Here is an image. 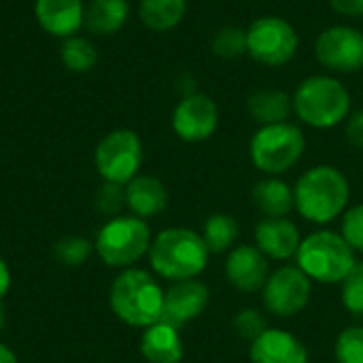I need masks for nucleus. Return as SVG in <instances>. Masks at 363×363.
<instances>
[{"label": "nucleus", "mask_w": 363, "mask_h": 363, "mask_svg": "<svg viewBox=\"0 0 363 363\" xmlns=\"http://www.w3.org/2000/svg\"><path fill=\"white\" fill-rule=\"evenodd\" d=\"M208 247L204 238L187 228H170L160 232L149 249L151 268L168 281L196 279L208 264Z\"/></svg>", "instance_id": "nucleus-1"}, {"label": "nucleus", "mask_w": 363, "mask_h": 363, "mask_svg": "<svg viewBox=\"0 0 363 363\" xmlns=\"http://www.w3.org/2000/svg\"><path fill=\"white\" fill-rule=\"evenodd\" d=\"M108 302L115 317L132 328H149L162 321L164 291L145 270L128 268L121 272L111 285Z\"/></svg>", "instance_id": "nucleus-2"}, {"label": "nucleus", "mask_w": 363, "mask_h": 363, "mask_svg": "<svg viewBox=\"0 0 363 363\" xmlns=\"http://www.w3.org/2000/svg\"><path fill=\"white\" fill-rule=\"evenodd\" d=\"M349 196V181L334 166H315L306 170L294 189L296 208L313 223H328L336 219L347 208Z\"/></svg>", "instance_id": "nucleus-3"}, {"label": "nucleus", "mask_w": 363, "mask_h": 363, "mask_svg": "<svg viewBox=\"0 0 363 363\" xmlns=\"http://www.w3.org/2000/svg\"><path fill=\"white\" fill-rule=\"evenodd\" d=\"M291 100L296 115L317 130L342 123L351 111L349 89L330 74H313L304 79Z\"/></svg>", "instance_id": "nucleus-4"}, {"label": "nucleus", "mask_w": 363, "mask_h": 363, "mask_svg": "<svg viewBox=\"0 0 363 363\" xmlns=\"http://www.w3.org/2000/svg\"><path fill=\"white\" fill-rule=\"evenodd\" d=\"M298 268L313 281L319 283H342L353 270L355 251L336 232H315L302 240L298 249Z\"/></svg>", "instance_id": "nucleus-5"}, {"label": "nucleus", "mask_w": 363, "mask_h": 363, "mask_svg": "<svg viewBox=\"0 0 363 363\" xmlns=\"http://www.w3.org/2000/svg\"><path fill=\"white\" fill-rule=\"evenodd\" d=\"M151 230L136 215H117L108 219L94 242L96 253L106 266L128 268L151 249Z\"/></svg>", "instance_id": "nucleus-6"}, {"label": "nucleus", "mask_w": 363, "mask_h": 363, "mask_svg": "<svg viewBox=\"0 0 363 363\" xmlns=\"http://www.w3.org/2000/svg\"><path fill=\"white\" fill-rule=\"evenodd\" d=\"M304 147V134L294 123L285 121L277 125H262L251 138V160L257 170L266 174H281L300 162Z\"/></svg>", "instance_id": "nucleus-7"}, {"label": "nucleus", "mask_w": 363, "mask_h": 363, "mask_svg": "<svg viewBox=\"0 0 363 363\" xmlns=\"http://www.w3.org/2000/svg\"><path fill=\"white\" fill-rule=\"evenodd\" d=\"M296 28L277 15L257 17L247 28V53L262 66L279 68L294 60L298 53Z\"/></svg>", "instance_id": "nucleus-8"}, {"label": "nucleus", "mask_w": 363, "mask_h": 363, "mask_svg": "<svg viewBox=\"0 0 363 363\" xmlns=\"http://www.w3.org/2000/svg\"><path fill=\"white\" fill-rule=\"evenodd\" d=\"M96 170L104 183L128 185L138 177L143 164V143L132 130H113L96 147Z\"/></svg>", "instance_id": "nucleus-9"}, {"label": "nucleus", "mask_w": 363, "mask_h": 363, "mask_svg": "<svg viewBox=\"0 0 363 363\" xmlns=\"http://www.w3.org/2000/svg\"><path fill=\"white\" fill-rule=\"evenodd\" d=\"M317 60L323 68L351 74L363 68V32L351 26L325 28L315 45Z\"/></svg>", "instance_id": "nucleus-10"}, {"label": "nucleus", "mask_w": 363, "mask_h": 363, "mask_svg": "<svg viewBox=\"0 0 363 363\" xmlns=\"http://www.w3.org/2000/svg\"><path fill=\"white\" fill-rule=\"evenodd\" d=\"M311 300V279L298 266H283L264 285V304L277 317H294Z\"/></svg>", "instance_id": "nucleus-11"}, {"label": "nucleus", "mask_w": 363, "mask_h": 363, "mask_svg": "<svg viewBox=\"0 0 363 363\" xmlns=\"http://www.w3.org/2000/svg\"><path fill=\"white\" fill-rule=\"evenodd\" d=\"M219 123V108L206 94H187L172 111V130L185 143L211 138Z\"/></svg>", "instance_id": "nucleus-12"}, {"label": "nucleus", "mask_w": 363, "mask_h": 363, "mask_svg": "<svg viewBox=\"0 0 363 363\" xmlns=\"http://www.w3.org/2000/svg\"><path fill=\"white\" fill-rule=\"evenodd\" d=\"M208 289L204 283L200 281H179L174 283L168 291H164V313H162V321L172 325V328H181L187 321L200 317L208 304Z\"/></svg>", "instance_id": "nucleus-13"}, {"label": "nucleus", "mask_w": 363, "mask_h": 363, "mask_svg": "<svg viewBox=\"0 0 363 363\" xmlns=\"http://www.w3.org/2000/svg\"><path fill=\"white\" fill-rule=\"evenodd\" d=\"M34 15L38 26L57 38H70L85 26L83 0H36Z\"/></svg>", "instance_id": "nucleus-14"}, {"label": "nucleus", "mask_w": 363, "mask_h": 363, "mask_svg": "<svg viewBox=\"0 0 363 363\" xmlns=\"http://www.w3.org/2000/svg\"><path fill=\"white\" fill-rule=\"evenodd\" d=\"M228 281L240 291H259L268 281V262L257 247H236L225 262Z\"/></svg>", "instance_id": "nucleus-15"}, {"label": "nucleus", "mask_w": 363, "mask_h": 363, "mask_svg": "<svg viewBox=\"0 0 363 363\" xmlns=\"http://www.w3.org/2000/svg\"><path fill=\"white\" fill-rule=\"evenodd\" d=\"M253 363H308L306 347L283 330H266L251 342Z\"/></svg>", "instance_id": "nucleus-16"}, {"label": "nucleus", "mask_w": 363, "mask_h": 363, "mask_svg": "<svg viewBox=\"0 0 363 363\" xmlns=\"http://www.w3.org/2000/svg\"><path fill=\"white\" fill-rule=\"evenodd\" d=\"M255 242L257 249L272 257L287 262L298 255V249L302 245L300 232L296 225L287 219H266L255 225Z\"/></svg>", "instance_id": "nucleus-17"}, {"label": "nucleus", "mask_w": 363, "mask_h": 363, "mask_svg": "<svg viewBox=\"0 0 363 363\" xmlns=\"http://www.w3.org/2000/svg\"><path fill=\"white\" fill-rule=\"evenodd\" d=\"M125 206L132 211V215L140 219L155 217L166 211L168 191L160 179L149 174H138L125 185Z\"/></svg>", "instance_id": "nucleus-18"}, {"label": "nucleus", "mask_w": 363, "mask_h": 363, "mask_svg": "<svg viewBox=\"0 0 363 363\" xmlns=\"http://www.w3.org/2000/svg\"><path fill=\"white\" fill-rule=\"evenodd\" d=\"M140 353L149 363H179L183 359V342L179 330L164 321L145 328L140 338Z\"/></svg>", "instance_id": "nucleus-19"}, {"label": "nucleus", "mask_w": 363, "mask_h": 363, "mask_svg": "<svg viewBox=\"0 0 363 363\" xmlns=\"http://www.w3.org/2000/svg\"><path fill=\"white\" fill-rule=\"evenodd\" d=\"M247 111L255 123L262 125H277L285 123L294 113V100L279 89H257L247 100Z\"/></svg>", "instance_id": "nucleus-20"}, {"label": "nucleus", "mask_w": 363, "mask_h": 363, "mask_svg": "<svg viewBox=\"0 0 363 363\" xmlns=\"http://www.w3.org/2000/svg\"><path fill=\"white\" fill-rule=\"evenodd\" d=\"M130 17L128 0H91L85 6V28L96 36L117 34Z\"/></svg>", "instance_id": "nucleus-21"}, {"label": "nucleus", "mask_w": 363, "mask_h": 363, "mask_svg": "<svg viewBox=\"0 0 363 363\" xmlns=\"http://www.w3.org/2000/svg\"><path fill=\"white\" fill-rule=\"evenodd\" d=\"M255 206L268 215V219H283L296 206L294 189L281 179H264L253 187Z\"/></svg>", "instance_id": "nucleus-22"}, {"label": "nucleus", "mask_w": 363, "mask_h": 363, "mask_svg": "<svg viewBox=\"0 0 363 363\" xmlns=\"http://www.w3.org/2000/svg\"><path fill=\"white\" fill-rule=\"evenodd\" d=\"M187 11V0H140V21L153 32H168L177 28Z\"/></svg>", "instance_id": "nucleus-23"}, {"label": "nucleus", "mask_w": 363, "mask_h": 363, "mask_svg": "<svg viewBox=\"0 0 363 363\" xmlns=\"http://www.w3.org/2000/svg\"><path fill=\"white\" fill-rule=\"evenodd\" d=\"M60 57H62V64L72 70V72H89L96 62H98V51L94 47V43L89 38H83V36H70V38H64L62 43V49H60Z\"/></svg>", "instance_id": "nucleus-24"}, {"label": "nucleus", "mask_w": 363, "mask_h": 363, "mask_svg": "<svg viewBox=\"0 0 363 363\" xmlns=\"http://www.w3.org/2000/svg\"><path fill=\"white\" fill-rule=\"evenodd\" d=\"M202 238L211 253H223L238 238V221L230 215H213L204 223Z\"/></svg>", "instance_id": "nucleus-25"}, {"label": "nucleus", "mask_w": 363, "mask_h": 363, "mask_svg": "<svg viewBox=\"0 0 363 363\" xmlns=\"http://www.w3.org/2000/svg\"><path fill=\"white\" fill-rule=\"evenodd\" d=\"M213 53L221 60H234L247 53V30L238 26H223L211 40Z\"/></svg>", "instance_id": "nucleus-26"}, {"label": "nucleus", "mask_w": 363, "mask_h": 363, "mask_svg": "<svg viewBox=\"0 0 363 363\" xmlns=\"http://www.w3.org/2000/svg\"><path fill=\"white\" fill-rule=\"evenodd\" d=\"M94 245L81 236H66L60 238L53 247V255L62 266H81L89 259Z\"/></svg>", "instance_id": "nucleus-27"}, {"label": "nucleus", "mask_w": 363, "mask_h": 363, "mask_svg": "<svg viewBox=\"0 0 363 363\" xmlns=\"http://www.w3.org/2000/svg\"><path fill=\"white\" fill-rule=\"evenodd\" d=\"M342 304L355 317H363V262H357L342 281Z\"/></svg>", "instance_id": "nucleus-28"}, {"label": "nucleus", "mask_w": 363, "mask_h": 363, "mask_svg": "<svg viewBox=\"0 0 363 363\" xmlns=\"http://www.w3.org/2000/svg\"><path fill=\"white\" fill-rule=\"evenodd\" d=\"M338 363H363V328H349L336 340Z\"/></svg>", "instance_id": "nucleus-29"}, {"label": "nucleus", "mask_w": 363, "mask_h": 363, "mask_svg": "<svg viewBox=\"0 0 363 363\" xmlns=\"http://www.w3.org/2000/svg\"><path fill=\"white\" fill-rule=\"evenodd\" d=\"M96 206H98L100 213L111 215V219L117 217L119 211L125 206V187L123 185H115V183H104L98 189Z\"/></svg>", "instance_id": "nucleus-30"}, {"label": "nucleus", "mask_w": 363, "mask_h": 363, "mask_svg": "<svg viewBox=\"0 0 363 363\" xmlns=\"http://www.w3.org/2000/svg\"><path fill=\"white\" fill-rule=\"evenodd\" d=\"M234 330H236V334H238L240 338L253 342V340L259 338L268 328H266L264 317H262L255 308H245V311H240V313L236 315V319H234Z\"/></svg>", "instance_id": "nucleus-31"}, {"label": "nucleus", "mask_w": 363, "mask_h": 363, "mask_svg": "<svg viewBox=\"0 0 363 363\" xmlns=\"http://www.w3.org/2000/svg\"><path fill=\"white\" fill-rule=\"evenodd\" d=\"M342 236L353 251L363 253V204H357L347 211L342 221Z\"/></svg>", "instance_id": "nucleus-32"}, {"label": "nucleus", "mask_w": 363, "mask_h": 363, "mask_svg": "<svg viewBox=\"0 0 363 363\" xmlns=\"http://www.w3.org/2000/svg\"><path fill=\"white\" fill-rule=\"evenodd\" d=\"M345 134H347V140H349L355 149H362L363 151V108L362 111H357L355 115L349 117Z\"/></svg>", "instance_id": "nucleus-33"}, {"label": "nucleus", "mask_w": 363, "mask_h": 363, "mask_svg": "<svg viewBox=\"0 0 363 363\" xmlns=\"http://www.w3.org/2000/svg\"><path fill=\"white\" fill-rule=\"evenodd\" d=\"M330 6L345 17H363V0H330Z\"/></svg>", "instance_id": "nucleus-34"}, {"label": "nucleus", "mask_w": 363, "mask_h": 363, "mask_svg": "<svg viewBox=\"0 0 363 363\" xmlns=\"http://www.w3.org/2000/svg\"><path fill=\"white\" fill-rule=\"evenodd\" d=\"M9 289H11V270H9L6 262L0 257V302L9 294Z\"/></svg>", "instance_id": "nucleus-35"}, {"label": "nucleus", "mask_w": 363, "mask_h": 363, "mask_svg": "<svg viewBox=\"0 0 363 363\" xmlns=\"http://www.w3.org/2000/svg\"><path fill=\"white\" fill-rule=\"evenodd\" d=\"M0 363H17L15 353L6 345H2V342H0Z\"/></svg>", "instance_id": "nucleus-36"}, {"label": "nucleus", "mask_w": 363, "mask_h": 363, "mask_svg": "<svg viewBox=\"0 0 363 363\" xmlns=\"http://www.w3.org/2000/svg\"><path fill=\"white\" fill-rule=\"evenodd\" d=\"M4 323H6V317H4V308H2V302H0V332L4 330Z\"/></svg>", "instance_id": "nucleus-37"}, {"label": "nucleus", "mask_w": 363, "mask_h": 363, "mask_svg": "<svg viewBox=\"0 0 363 363\" xmlns=\"http://www.w3.org/2000/svg\"><path fill=\"white\" fill-rule=\"evenodd\" d=\"M362 32H363V30H362Z\"/></svg>", "instance_id": "nucleus-38"}]
</instances>
